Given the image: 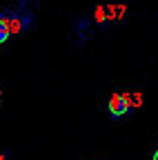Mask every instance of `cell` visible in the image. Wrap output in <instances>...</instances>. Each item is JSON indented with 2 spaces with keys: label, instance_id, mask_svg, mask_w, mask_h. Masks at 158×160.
I'll return each instance as SVG.
<instances>
[{
  "label": "cell",
  "instance_id": "cell-1",
  "mask_svg": "<svg viewBox=\"0 0 158 160\" xmlns=\"http://www.w3.org/2000/svg\"><path fill=\"white\" fill-rule=\"evenodd\" d=\"M0 18L5 20L9 33L16 36V33L29 31V29L33 27V22H36V11H33V7H31V0H18L16 7L0 9Z\"/></svg>",
  "mask_w": 158,
  "mask_h": 160
},
{
  "label": "cell",
  "instance_id": "cell-2",
  "mask_svg": "<svg viewBox=\"0 0 158 160\" xmlns=\"http://www.w3.org/2000/svg\"><path fill=\"white\" fill-rule=\"evenodd\" d=\"M129 109H131V96L129 93H114L109 98V102H107V111L114 120L123 118Z\"/></svg>",
  "mask_w": 158,
  "mask_h": 160
},
{
  "label": "cell",
  "instance_id": "cell-3",
  "mask_svg": "<svg viewBox=\"0 0 158 160\" xmlns=\"http://www.w3.org/2000/svg\"><path fill=\"white\" fill-rule=\"evenodd\" d=\"M74 33H76V40L80 45L89 42V40L94 38V20L91 18H76L74 20Z\"/></svg>",
  "mask_w": 158,
  "mask_h": 160
},
{
  "label": "cell",
  "instance_id": "cell-4",
  "mask_svg": "<svg viewBox=\"0 0 158 160\" xmlns=\"http://www.w3.org/2000/svg\"><path fill=\"white\" fill-rule=\"evenodd\" d=\"M94 20H96V22H105V20H107V7H96Z\"/></svg>",
  "mask_w": 158,
  "mask_h": 160
},
{
  "label": "cell",
  "instance_id": "cell-5",
  "mask_svg": "<svg viewBox=\"0 0 158 160\" xmlns=\"http://www.w3.org/2000/svg\"><path fill=\"white\" fill-rule=\"evenodd\" d=\"M9 29H7V25H5V20L3 18H0V45H5L7 42V40H9Z\"/></svg>",
  "mask_w": 158,
  "mask_h": 160
},
{
  "label": "cell",
  "instance_id": "cell-6",
  "mask_svg": "<svg viewBox=\"0 0 158 160\" xmlns=\"http://www.w3.org/2000/svg\"><path fill=\"white\" fill-rule=\"evenodd\" d=\"M131 105H136V107L143 105V96H140V93H134V96H131Z\"/></svg>",
  "mask_w": 158,
  "mask_h": 160
},
{
  "label": "cell",
  "instance_id": "cell-7",
  "mask_svg": "<svg viewBox=\"0 0 158 160\" xmlns=\"http://www.w3.org/2000/svg\"><path fill=\"white\" fill-rule=\"evenodd\" d=\"M151 160H158V151H156V153H154V158H151Z\"/></svg>",
  "mask_w": 158,
  "mask_h": 160
},
{
  "label": "cell",
  "instance_id": "cell-8",
  "mask_svg": "<svg viewBox=\"0 0 158 160\" xmlns=\"http://www.w3.org/2000/svg\"><path fill=\"white\" fill-rule=\"evenodd\" d=\"M0 160H5V158H3V156H0Z\"/></svg>",
  "mask_w": 158,
  "mask_h": 160
}]
</instances>
